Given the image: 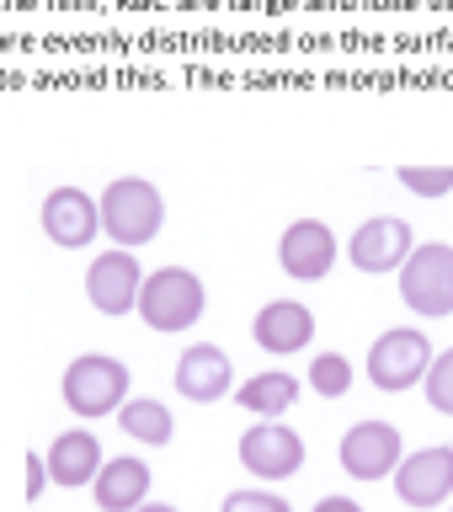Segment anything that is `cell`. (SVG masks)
Wrapping results in <instances>:
<instances>
[{"mask_svg":"<svg viewBox=\"0 0 453 512\" xmlns=\"http://www.w3.org/2000/svg\"><path fill=\"white\" fill-rule=\"evenodd\" d=\"M102 208V230L112 235V246H150L160 235V224H166V198H160L155 182H144V176H118V182H107V192L96 198Z\"/></svg>","mask_w":453,"mask_h":512,"instance_id":"1","label":"cell"},{"mask_svg":"<svg viewBox=\"0 0 453 512\" xmlns=\"http://www.w3.org/2000/svg\"><path fill=\"white\" fill-rule=\"evenodd\" d=\"M139 320L150 331H192L208 310V294H203V278L192 267H160V272H144L139 283Z\"/></svg>","mask_w":453,"mask_h":512,"instance_id":"2","label":"cell"},{"mask_svg":"<svg viewBox=\"0 0 453 512\" xmlns=\"http://www.w3.org/2000/svg\"><path fill=\"white\" fill-rule=\"evenodd\" d=\"M128 384H134V374H128L123 358H112V352H86V358H75L64 368V406H70L80 422H102V416H112L128 400Z\"/></svg>","mask_w":453,"mask_h":512,"instance_id":"3","label":"cell"},{"mask_svg":"<svg viewBox=\"0 0 453 512\" xmlns=\"http://www.w3.org/2000/svg\"><path fill=\"white\" fill-rule=\"evenodd\" d=\"M395 272H400V299H406L422 320L453 315V246L448 240L411 246V256Z\"/></svg>","mask_w":453,"mask_h":512,"instance_id":"4","label":"cell"},{"mask_svg":"<svg viewBox=\"0 0 453 512\" xmlns=\"http://www.w3.org/2000/svg\"><path fill=\"white\" fill-rule=\"evenodd\" d=\"M427 363H432L427 331L390 326L374 347H368V384H374V390H384V395H400V390H411V384H422Z\"/></svg>","mask_w":453,"mask_h":512,"instance_id":"5","label":"cell"},{"mask_svg":"<svg viewBox=\"0 0 453 512\" xmlns=\"http://www.w3.org/2000/svg\"><path fill=\"white\" fill-rule=\"evenodd\" d=\"M395 496L406 507H443L453 502V448L448 443H432V448H416V454H400L395 464Z\"/></svg>","mask_w":453,"mask_h":512,"instance_id":"6","label":"cell"},{"mask_svg":"<svg viewBox=\"0 0 453 512\" xmlns=\"http://www.w3.org/2000/svg\"><path fill=\"white\" fill-rule=\"evenodd\" d=\"M240 464L262 480H288L304 470V438L283 427V416H262V427H246L240 438Z\"/></svg>","mask_w":453,"mask_h":512,"instance_id":"7","label":"cell"},{"mask_svg":"<svg viewBox=\"0 0 453 512\" xmlns=\"http://www.w3.org/2000/svg\"><path fill=\"white\" fill-rule=\"evenodd\" d=\"M139 283H144V267L128 246H112L102 256H91V267H86V294L102 315H128L134 310Z\"/></svg>","mask_w":453,"mask_h":512,"instance_id":"8","label":"cell"},{"mask_svg":"<svg viewBox=\"0 0 453 512\" xmlns=\"http://www.w3.org/2000/svg\"><path fill=\"white\" fill-rule=\"evenodd\" d=\"M38 219H43V235L64 251H86L96 240V230H102V208H96V198L86 187H54L43 198Z\"/></svg>","mask_w":453,"mask_h":512,"instance_id":"9","label":"cell"},{"mask_svg":"<svg viewBox=\"0 0 453 512\" xmlns=\"http://www.w3.org/2000/svg\"><path fill=\"white\" fill-rule=\"evenodd\" d=\"M411 246H416L411 224L395 219V214H379V219H363L358 230L347 235V262L358 272H395L411 256Z\"/></svg>","mask_w":453,"mask_h":512,"instance_id":"10","label":"cell"},{"mask_svg":"<svg viewBox=\"0 0 453 512\" xmlns=\"http://www.w3.org/2000/svg\"><path fill=\"white\" fill-rule=\"evenodd\" d=\"M336 454H342V470L352 480H384L400 464V454H406V443H400L395 422H358Z\"/></svg>","mask_w":453,"mask_h":512,"instance_id":"11","label":"cell"},{"mask_svg":"<svg viewBox=\"0 0 453 512\" xmlns=\"http://www.w3.org/2000/svg\"><path fill=\"white\" fill-rule=\"evenodd\" d=\"M278 262L288 278L299 283H320L336 267V235L326 219H294L278 240Z\"/></svg>","mask_w":453,"mask_h":512,"instance_id":"12","label":"cell"},{"mask_svg":"<svg viewBox=\"0 0 453 512\" xmlns=\"http://www.w3.org/2000/svg\"><path fill=\"white\" fill-rule=\"evenodd\" d=\"M230 384H235V363H230V352L214 347V342H192L182 358H176V395L182 400L214 406V400L230 395Z\"/></svg>","mask_w":453,"mask_h":512,"instance_id":"13","label":"cell"},{"mask_svg":"<svg viewBox=\"0 0 453 512\" xmlns=\"http://www.w3.org/2000/svg\"><path fill=\"white\" fill-rule=\"evenodd\" d=\"M251 336H256V347L272 352V358H288V352H299V347L315 342V315L304 310L299 299H272V304L256 310Z\"/></svg>","mask_w":453,"mask_h":512,"instance_id":"14","label":"cell"},{"mask_svg":"<svg viewBox=\"0 0 453 512\" xmlns=\"http://www.w3.org/2000/svg\"><path fill=\"white\" fill-rule=\"evenodd\" d=\"M91 496L102 512H134L150 496V464L123 454V459H102V470L91 475Z\"/></svg>","mask_w":453,"mask_h":512,"instance_id":"15","label":"cell"},{"mask_svg":"<svg viewBox=\"0 0 453 512\" xmlns=\"http://www.w3.org/2000/svg\"><path fill=\"white\" fill-rule=\"evenodd\" d=\"M96 470H102V443H96V432L70 427L48 443V480H54V486L80 491Z\"/></svg>","mask_w":453,"mask_h":512,"instance_id":"16","label":"cell"},{"mask_svg":"<svg viewBox=\"0 0 453 512\" xmlns=\"http://www.w3.org/2000/svg\"><path fill=\"white\" fill-rule=\"evenodd\" d=\"M235 400H240L251 416H283V411L299 400V379L283 374V368H267V374L235 384Z\"/></svg>","mask_w":453,"mask_h":512,"instance_id":"17","label":"cell"},{"mask_svg":"<svg viewBox=\"0 0 453 512\" xmlns=\"http://www.w3.org/2000/svg\"><path fill=\"white\" fill-rule=\"evenodd\" d=\"M118 427L128 432L134 443H150V448H166L171 438H176V416L160 406V400H150V395H139V400H123L118 411Z\"/></svg>","mask_w":453,"mask_h":512,"instance_id":"18","label":"cell"},{"mask_svg":"<svg viewBox=\"0 0 453 512\" xmlns=\"http://www.w3.org/2000/svg\"><path fill=\"white\" fill-rule=\"evenodd\" d=\"M304 384H310L315 395H326V400H342V395L352 390V363L342 358V352H315Z\"/></svg>","mask_w":453,"mask_h":512,"instance_id":"19","label":"cell"},{"mask_svg":"<svg viewBox=\"0 0 453 512\" xmlns=\"http://www.w3.org/2000/svg\"><path fill=\"white\" fill-rule=\"evenodd\" d=\"M422 379H427V384H422V390H427V406L438 411V416H453V347L438 352V358L427 363Z\"/></svg>","mask_w":453,"mask_h":512,"instance_id":"20","label":"cell"},{"mask_svg":"<svg viewBox=\"0 0 453 512\" xmlns=\"http://www.w3.org/2000/svg\"><path fill=\"white\" fill-rule=\"evenodd\" d=\"M400 182H406L416 198H448L453 192V166H400Z\"/></svg>","mask_w":453,"mask_h":512,"instance_id":"21","label":"cell"},{"mask_svg":"<svg viewBox=\"0 0 453 512\" xmlns=\"http://www.w3.org/2000/svg\"><path fill=\"white\" fill-rule=\"evenodd\" d=\"M219 512H294V507H288L278 491H256L251 486V491H230Z\"/></svg>","mask_w":453,"mask_h":512,"instance_id":"22","label":"cell"},{"mask_svg":"<svg viewBox=\"0 0 453 512\" xmlns=\"http://www.w3.org/2000/svg\"><path fill=\"white\" fill-rule=\"evenodd\" d=\"M27 502H38V496H43V486H48V459L43 454H32V448H27Z\"/></svg>","mask_w":453,"mask_h":512,"instance_id":"23","label":"cell"},{"mask_svg":"<svg viewBox=\"0 0 453 512\" xmlns=\"http://www.w3.org/2000/svg\"><path fill=\"white\" fill-rule=\"evenodd\" d=\"M315 512H363V507L352 502V496H320V502H315Z\"/></svg>","mask_w":453,"mask_h":512,"instance_id":"24","label":"cell"},{"mask_svg":"<svg viewBox=\"0 0 453 512\" xmlns=\"http://www.w3.org/2000/svg\"><path fill=\"white\" fill-rule=\"evenodd\" d=\"M134 512H182V507H171V502H150V496H144V502H139Z\"/></svg>","mask_w":453,"mask_h":512,"instance_id":"25","label":"cell"},{"mask_svg":"<svg viewBox=\"0 0 453 512\" xmlns=\"http://www.w3.org/2000/svg\"><path fill=\"white\" fill-rule=\"evenodd\" d=\"M448 512H453V507H448Z\"/></svg>","mask_w":453,"mask_h":512,"instance_id":"26","label":"cell"}]
</instances>
